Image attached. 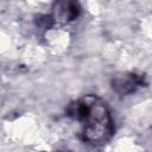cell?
I'll return each mask as SVG.
<instances>
[{"label":"cell","mask_w":152,"mask_h":152,"mask_svg":"<svg viewBox=\"0 0 152 152\" xmlns=\"http://www.w3.org/2000/svg\"><path fill=\"white\" fill-rule=\"evenodd\" d=\"M65 113L80 124L82 139L93 146L107 144L114 134V121L110 110L97 95H83L70 102Z\"/></svg>","instance_id":"obj_1"},{"label":"cell","mask_w":152,"mask_h":152,"mask_svg":"<svg viewBox=\"0 0 152 152\" xmlns=\"http://www.w3.org/2000/svg\"><path fill=\"white\" fill-rule=\"evenodd\" d=\"M147 86L146 77L138 72H120L113 76L110 87L120 96L132 95L139 89Z\"/></svg>","instance_id":"obj_2"},{"label":"cell","mask_w":152,"mask_h":152,"mask_svg":"<svg viewBox=\"0 0 152 152\" xmlns=\"http://www.w3.org/2000/svg\"><path fill=\"white\" fill-rule=\"evenodd\" d=\"M81 13L80 4L76 1H58L53 4L52 20L56 25H66L75 21Z\"/></svg>","instance_id":"obj_3"}]
</instances>
